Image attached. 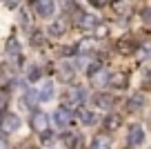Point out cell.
Wrapping results in <instances>:
<instances>
[{
	"instance_id": "6da1fadb",
	"label": "cell",
	"mask_w": 151,
	"mask_h": 149,
	"mask_svg": "<svg viewBox=\"0 0 151 149\" xmlns=\"http://www.w3.org/2000/svg\"><path fill=\"white\" fill-rule=\"evenodd\" d=\"M85 98H87V93H85V89H82V87L69 89V91L65 93V109H71V107L82 105V103H85Z\"/></svg>"
},
{
	"instance_id": "7a4b0ae2",
	"label": "cell",
	"mask_w": 151,
	"mask_h": 149,
	"mask_svg": "<svg viewBox=\"0 0 151 149\" xmlns=\"http://www.w3.org/2000/svg\"><path fill=\"white\" fill-rule=\"evenodd\" d=\"M31 127H33V131L47 136V131H49V118H47V114L36 111V114L31 116Z\"/></svg>"
},
{
	"instance_id": "3957f363",
	"label": "cell",
	"mask_w": 151,
	"mask_h": 149,
	"mask_svg": "<svg viewBox=\"0 0 151 149\" xmlns=\"http://www.w3.org/2000/svg\"><path fill=\"white\" fill-rule=\"evenodd\" d=\"M0 129L5 131V134H14V131L20 129V118L16 114H5L2 120H0Z\"/></svg>"
},
{
	"instance_id": "277c9868",
	"label": "cell",
	"mask_w": 151,
	"mask_h": 149,
	"mask_svg": "<svg viewBox=\"0 0 151 149\" xmlns=\"http://www.w3.org/2000/svg\"><path fill=\"white\" fill-rule=\"evenodd\" d=\"M142 140H145V129H142L140 125H133L131 129L127 131V142L131 145V147H138V145H142Z\"/></svg>"
},
{
	"instance_id": "5b68a950",
	"label": "cell",
	"mask_w": 151,
	"mask_h": 149,
	"mask_svg": "<svg viewBox=\"0 0 151 149\" xmlns=\"http://www.w3.org/2000/svg\"><path fill=\"white\" fill-rule=\"evenodd\" d=\"M33 9H36L38 16H42V18H49V16L53 14V0H36L33 2Z\"/></svg>"
},
{
	"instance_id": "8992f818",
	"label": "cell",
	"mask_w": 151,
	"mask_h": 149,
	"mask_svg": "<svg viewBox=\"0 0 151 149\" xmlns=\"http://www.w3.org/2000/svg\"><path fill=\"white\" fill-rule=\"evenodd\" d=\"M71 118H73V114H71L69 109H65V107L56 109V114H53V122H56L58 127H67L71 122Z\"/></svg>"
},
{
	"instance_id": "52a82bcc",
	"label": "cell",
	"mask_w": 151,
	"mask_h": 149,
	"mask_svg": "<svg viewBox=\"0 0 151 149\" xmlns=\"http://www.w3.org/2000/svg\"><path fill=\"white\" fill-rule=\"evenodd\" d=\"M120 127H122L120 114H107V118H104V129L107 131H118Z\"/></svg>"
},
{
	"instance_id": "ba28073f",
	"label": "cell",
	"mask_w": 151,
	"mask_h": 149,
	"mask_svg": "<svg viewBox=\"0 0 151 149\" xmlns=\"http://www.w3.org/2000/svg\"><path fill=\"white\" fill-rule=\"evenodd\" d=\"M145 107V96H142V93H136V96H131L127 100V111H140V109Z\"/></svg>"
},
{
	"instance_id": "9c48e42d",
	"label": "cell",
	"mask_w": 151,
	"mask_h": 149,
	"mask_svg": "<svg viewBox=\"0 0 151 149\" xmlns=\"http://www.w3.org/2000/svg\"><path fill=\"white\" fill-rule=\"evenodd\" d=\"M116 47H118V51H120V54H124V56H127V54H133V51H136V47H138V45L131 40V38H120Z\"/></svg>"
},
{
	"instance_id": "30bf717a",
	"label": "cell",
	"mask_w": 151,
	"mask_h": 149,
	"mask_svg": "<svg viewBox=\"0 0 151 149\" xmlns=\"http://www.w3.org/2000/svg\"><path fill=\"white\" fill-rule=\"evenodd\" d=\"M89 78H91V85H96V87H104V85H109L111 76H109L104 69H100V71H96L93 76H89Z\"/></svg>"
},
{
	"instance_id": "8fae6325",
	"label": "cell",
	"mask_w": 151,
	"mask_h": 149,
	"mask_svg": "<svg viewBox=\"0 0 151 149\" xmlns=\"http://www.w3.org/2000/svg\"><path fill=\"white\" fill-rule=\"evenodd\" d=\"M67 29H69V27H67V22H65V20H56V22H51V25H49V33H51L53 38L65 36V33H67Z\"/></svg>"
},
{
	"instance_id": "7c38bea8",
	"label": "cell",
	"mask_w": 151,
	"mask_h": 149,
	"mask_svg": "<svg viewBox=\"0 0 151 149\" xmlns=\"http://www.w3.org/2000/svg\"><path fill=\"white\" fill-rule=\"evenodd\" d=\"M78 25H80L82 29H93L96 25H98V18L91 14H78Z\"/></svg>"
},
{
	"instance_id": "4fadbf2b",
	"label": "cell",
	"mask_w": 151,
	"mask_h": 149,
	"mask_svg": "<svg viewBox=\"0 0 151 149\" xmlns=\"http://www.w3.org/2000/svg\"><path fill=\"white\" fill-rule=\"evenodd\" d=\"M109 85H111V87H116V89H124V87L129 85V78H127V74L118 71V74H113V76H111Z\"/></svg>"
},
{
	"instance_id": "5bb4252c",
	"label": "cell",
	"mask_w": 151,
	"mask_h": 149,
	"mask_svg": "<svg viewBox=\"0 0 151 149\" xmlns=\"http://www.w3.org/2000/svg\"><path fill=\"white\" fill-rule=\"evenodd\" d=\"M51 98H53V85H51V82H45L42 87H40V91H38V100L49 103Z\"/></svg>"
},
{
	"instance_id": "9a60e30c",
	"label": "cell",
	"mask_w": 151,
	"mask_h": 149,
	"mask_svg": "<svg viewBox=\"0 0 151 149\" xmlns=\"http://www.w3.org/2000/svg\"><path fill=\"white\" fill-rule=\"evenodd\" d=\"M109 147H111V142H109V136L104 134H98L91 140V149H109Z\"/></svg>"
},
{
	"instance_id": "2e32d148",
	"label": "cell",
	"mask_w": 151,
	"mask_h": 149,
	"mask_svg": "<svg viewBox=\"0 0 151 149\" xmlns=\"http://www.w3.org/2000/svg\"><path fill=\"white\" fill-rule=\"evenodd\" d=\"M113 103H116V100H113L111 96H107V93H98V96H96V105L102 107V109H107V111L113 107Z\"/></svg>"
},
{
	"instance_id": "e0dca14e",
	"label": "cell",
	"mask_w": 151,
	"mask_h": 149,
	"mask_svg": "<svg viewBox=\"0 0 151 149\" xmlns=\"http://www.w3.org/2000/svg\"><path fill=\"white\" fill-rule=\"evenodd\" d=\"M78 118H80L82 125H93L96 122V114L89 111V109H80V111H78Z\"/></svg>"
},
{
	"instance_id": "ac0fdd59",
	"label": "cell",
	"mask_w": 151,
	"mask_h": 149,
	"mask_svg": "<svg viewBox=\"0 0 151 149\" xmlns=\"http://www.w3.org/2000/svg\"><path fill=\"white\" fill-rule=\"evenodd\" d=\"M62 142H65L67 149H73V147H78L80 140H78V136H76V134H65V136H62Z\"/></svg>"
},
{
	"instance_id": "d6986e66",
	"label": "cell",
	"mask_w": 151,
	"mask_h": 149,
	"mask_svg": "<svg viewBox=\"0 0 151 149\" xmlns=\"http://www.w3.org/2000/svg\"><path fill=\"white\" fill-rule=\"evenodd\" d=\"M7 51H9V54H18L20 51L18 40H16V38H9V40H7Z\"/></svg>"
},
{
	"instance_id": "ffe728a7",
	"label": "cell",
	"mask_w": 151,
	"mask_h": 149,
	"mask_svg": "<svg viewBox=\"0 0 151 149\" xmlns=\"http://www.w3.org/2000/svg\"><path fill=\"white\" fill-rule=\"evenodd\" d=\"M71 78H73V69H69V67H62V69H60V80L69 82Z\"/></svg>"
},
{
	"instance_id": "44dd1931",
	"label": "cell",
	"mask_w": 151,
	"mask_h": 149,
	"mask_svg": "<svg viewBox=\"0 0 151 149\" xmlns=\"http://www.w3.org/2000/svg\"><path fill=\"white\" fill-rule=\"evenodd\" d=\"M96 36H98V38H104V36H109V27H107V25H96Z\"/></svg>"
},
{
	"instance_id": "7402d4cb",
	"label": "cell",
	"mask_w": 151,
	"mask_h": 149,
	"mask_svg": "<svg viewBox=\"0 0 151 149\" xmlns=\"http://www.w3.org/2000/svg\"><path fill=\"white\" fill-rule=\"evenodd\" d=\"M100 69H102V62H100V60H93L89 67H87V74H89V76H93L96 71H100Z\"/></svg>"
},
{
	"instance_id": "603a6c76",
	"label": "cell",
	"mask_w": 151,
	"mask_h": 149,
	"mask_svg": "<svg viewBox=\"0 0 151 149\" xmlns=\"http://www.w3.org/2000/svg\"><path fill=\"white\" fill-rule=\"evenodd\" d=\"M40 74H42V71L38 69V67H31V69H29V74H27V78L33 82V80H38V78H40Z\"/></svg>"
},
{
	"instance_id": "cb8c5ba5",
	"label": "cell",
	"mask_w": 151,
	"mask_h": 149,
	"mask_svg": "<svg viewBox=\"0 0 151 149\" xmlns=\"http://www.w3.org/2000/svg\"><path fill=\"white\" fill-rule=\"evenodd\" d=\"M45 42V38H42V33H31V45H42Z\"/></svg>"
},
{
	"instance_id": "d4e9b609",
	"label": "cell",
	"mask_w": 151,
	"mask_h": 149,
	"mask_svg": "<svg viewBox=\"0 0 151 149\" xmlns=\"http://www.w3.org/2000/svg\"><path fill=\"white\" fill-rule=\"evenodd\" d=\"M36 100H38V93L29 91V93H27V105H31V107H33V105H36Z\"/></svg>"
},
{
	"instance_id": "484cf974",
	"label": "cell",
	"mask_w": 151,
	"mask_h": 149,
	"mask_svg": "<svg viewBox=\"0 0 151 149\" xmlns=\"http://www.w3.org/2000/svg\"><path fill=\"white\" fill-rule=\"evenodd\" d=\"M91 7H107L109 5V0H89Z\"/></svg>"
},
{
	"instance_id": "4316f807",
	"label": "cell",
	"mask_w": 151,
	"mask_h": 149,
	"mask_svg": "<svg viewBox=\"0 0 151 149\" xmlns=\"http://www.w3.org/2000/svg\"><path fill=\"white\" fill-rule=\"evenodd\" d=\"M5 107H7V98H5V96H0V114L5 111Z\"/></svg>"
},
{
	"instance_id": "83f0119b",
	"label": "cell",
	"mask_w": 151,
	"mask_h": 149,
	"mask_svg": "<svg viewBox=\"0 0 151 149\" xmlns=\"http://www.w3.org/2000/svg\"><path fill=\"white\" fill-rule=\"evenodd\" d=\"M147 87H151V74H149V80H147Z\"/></svg>"
},
{
	"instance_id": "f1b7e54d",
	"label": "cell",
	"mask_w": 151,
	"mask_h": 149,
	"mask_svg": "<svg viewBox=\"0 0 151 149\" xmlns=\"http://www.w3.org/2000/svg\"><path fill=\"white\" fill-rule=\"evenodd\" d=\"M0 2H5V0H0Z\"/></svg>"
}]
</instances>
